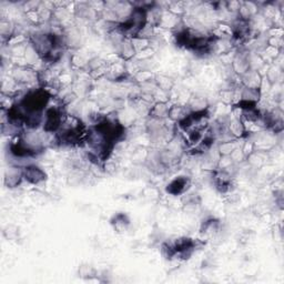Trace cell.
<instances>
[{
  "label": "cell",
  "instance_id": "1",
  "mask_svg": "<svg viewBox=\"0 0 284 284\" xmlns=\"http://www.w3.org/2000/svg\"><path fill=\"white\" fill-rule=\"evenodd\" d=\"M61 124V114L57 109H49L46 114V122H44V130L49 132L56 131Z\"/></svg>",
  "mask_w": 284,
  "mask_h": 284
},
{
  "label": "cell",
  "instance_id": "2",
  "mask_svg": "<svg viewBox=\"0 0 284 284\" xmlns=\"http://www.w3.org/2000/svg\"><path fill=\"white\" fill-rule=\"evenodd\" d=\"M24 177L27 181H29L30 183L37 184L46 179V173H44L41 169L38 168V166L29 165L27 166L24 171Z\"/></svg>",
  "mask_w": 284,
  "mask_h": 284
},
{
  "label": "cell",
  "instance_id": "3",
  "mask_svg": "<svg viewBox=\"0 0 284 284\" xmlns=\"http://www.w3.org/2000/svg\"><path fill=\"white\" fill-rule=\"evenodd\" d=\"M188 186H189V180L184 177H180L173 180V181L169 184L168 188H166V191L173 196H178L181 195V193L188 188Z\"/></svg>",
  "mask_w": 284,
  "mask_h": 284
}]
</instances>
